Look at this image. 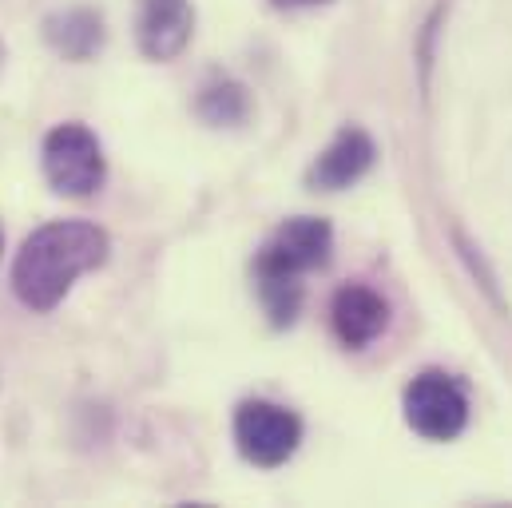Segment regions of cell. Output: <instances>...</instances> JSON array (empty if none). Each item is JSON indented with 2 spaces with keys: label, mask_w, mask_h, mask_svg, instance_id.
Instances as JSON below:
<instances>
[{
  "label": "cell",
  "mask_w": 512,
  "mask_h": 508,
  "mask_svg": "<svg viewBox=\"0 0 512 508\" xmlns=\"http://www.w3.org/2000/svg\"><path fill=\"white\" fill-rule=\"evenodd\" d=\"M302 441V421L274 401H243L235 413V445L258 469H278L294 457Z\"/></svg>",
  "instance_id": "cell-5"
},
{
  "label": "cell",
  "mask_w": 512,
  "mask_h": 508,
  "mask_svg": "<svg viewBox=\"0 0 512 508\" xmlns=\"http://www.w3.org/2000/svg\"><path fill=\"white\" fill-rule=\"evenodd\" d=\"M374 155H378L374 139H370L366 131H358V127H346V131H338V139L314 159V167L306 171V183L318 187V191H342V187L358 183V179L374 167Z\"/></svg>",
  "instance_id": "cell-8"
},
{
  "label": "cell",
  "mask_w": 512,
  "mask_h": 508,
  "mask_svg": "<svg viewBox=\"0 0 512 508\" xmlns=\"http://www.w3.org/2000/svg\"><path fill=\"white\" fill-rule=\"evenodd\" d=\"M108 251L112 243L96 223H48L24 239L12 262V290L28 310L48 314L80 274L108 262Z\"/></svg>",
  "instance_id": "cell-1"
},
{
  "label": "cell",
  "mask_w": 512,
  "mask_h": 508,
  "mask_svg": "<svg viewBox=\"0 0 512 508\" xmlns=\"http://www.w3.org/2000/svg\"><path fill=\"white\" fill-rule=\"evenodd\" d=\"M274 8H314V4H330V0H270Z\"/></svg>",
  "instance_id": "cell-11"
},
{
  "label": "cell",
  "mask_w": 512,
  "mask_h": 508,
  "mask_svg": "<svg viewBox=\"0 0 512 508\" xmlns=\"http://www.w3.org/2000/svg\"><path fill=\"white\" fill-rule=\"evenodd\" d=\"M330 322H334V334L346 350H366L389 326V302L370 286H342L334 294Z\"/></svg>",
  "instance_id": "cell-6"
},
{
  "label": "cell",
  "mask_w": 512,
  "mask_h": 508,
  "mask_svg": "<svg viewBox=\"0 0 512 508\" xmlns=\"http://www.w3.org/2000/svg\"><path fill=\"white\" fill-rule=\"evenodd\" d=\"M195 32V12L187 0H143L139 8V52L147 60H175Z\"/></svg>",
  "instance_id": "cell-7"
},
{
  "label": "cell",
  "mask_w": 512,
  "mask_h": 508,
  "mask_svg": "<svg viewBox=\"0 0 512 508\" xmlns=\"http://www.w3.org/2000/svg\"><path fill=\"white\" fill-rule=\"evenodd\" d=\"M334 251V231L326 219H286L255 258V278L262 306L274 326H290L302 306V274L322 270Z\"/></svg>",
  "instance_id": "cell-2"
},
{
  "label": "cell",
  "mask_w": 512,
  "mask_h": 508,
  "mask_svg": "<svg viewBox=\"0 0 512 508\" xmlns=\"http://www.w3.org/2000/svg\"><path fill=\"white\" fill-rule=\"evenodd\" d=\"M44 36L60 56L88 60L104 44V20L92 8H68V12H56L44 20Z\"/></svg>",
  "instance_id": "cell-9"
},
{
  "label": "cell",
  "mask_w": 512,
  "mask_h": 508,
  "mask_svg": "<svg viewBox=\"0 0 512 508\" xmlns=\"http://www.w3.org/2000/svg\"><path fill=\"white\" fill-rule=\"evenodd\" d=\"M44 175L60 195L84 199L104 187V147L84 124H60L44 139Z\"/></svg>",
  "instance_id": "cell-4"
},
{
  "label": "cell",
  "mask_w": 512,
  "mask_h": 508,
  "mask_svg": "<svg viewBox=\"0 0 512 508\" xmlns=\"http://www.w3.org/2000/svg\"><path fill=\"white\" fill-rule=\"evenodd\" d=\"M405 421L425 441H453L469 425V393L453 374L425 370L405 385Z\"/></svg>",
  "instance_id": "cell-3"
},
{
  "label": "cell",
  "mask_w": 512,
  "mask_h": 508,
  "mask_svg": "<svg viewBox=\"0 0 512 508\" xmlns=\"http://www.w3.org/2000/svg\"><path fill=\"white\" fill-rule=\"evenodd\" d=\"M199 112H203V120H211V124H235V120L247 116V96H243L239 84H215V88L203 92Z\"/></svg>",
  "instance_id": "cell-10"
}]
</instances>
